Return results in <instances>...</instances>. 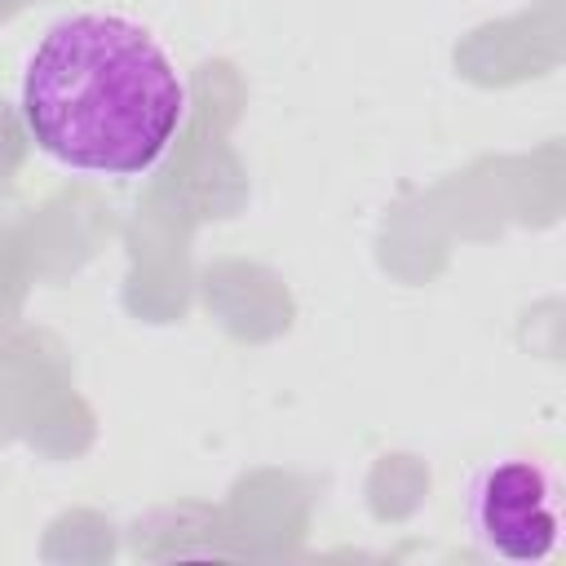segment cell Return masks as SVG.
Wrapping results in <instances>:
<instances>
[{
  "label": "cell",
  "instance_id": "cell-1",
  "mask_svg": "<svg viewBox=\"0 0 566 566\" xmlns=\"http://www.w3.org/2000/svg\"><path fill=\"white\" fill-rule=\"evenodd\" d=\"M190 106L164 40L115 9L57 18L22 62L18 111L31 142L62 168L142 177L172 146Z\"/></svg>",
  "mask_w": 566,
  "mask_h": 566
},
{
  "label": "cell",
  "instance_id": "cell-2",
  "mask_svg": "<svg viewBox=\"0 0 566 566\" xmlns=\"http://www.w3.org/2000/svg\"><path fill=\"white\" fill-rule=\"evenodd\" d=\"M464 522L482 557L535 566L562 544V482L535 455H500L469 478Z\"/></svg>",
  "mask_w": 566,
  "mask_h": 566
}]
</instances>
